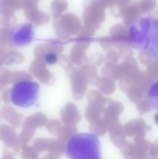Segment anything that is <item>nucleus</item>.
<instances>
[{"label":"nucleus","mask_w":158,"mask_h":159,"mask_svg":"<svg viewBox=\"0 0 158 159\" xmlns=\"http://www.w3.org/2000/svg\"><path fill=\"white\" fill-rule=\"evenodd\" d=\"M66 155L69 159H102L100 140L94 134H75L68 141Z\"/></svg>","instance_id":"nucleus-1"},{"label":"nucleus","mask_w":158,"mask_h":159,"mask_svg":"<svg viewBox=\"0 0 158 159\" xmlns=\"http://www.w3.org/2000/svg\"><path fill=\"white\" fill-rule=\"evenodd\" d=\"M40 89L39 84L31 80L17 82L10 90V99L17 106L30 107L37 102Z\"/></svg>","instance_id":"nucleus-2"},{"label":"nucleus","mask_w":158,"mask_h":159,"mask_svg":"<svg viewBox=\"0 0 158 159\" xmlns=\"http://www.w3.org/2000/svg\"><path fill=\"white\" fill-rule=\"evenodd\" d=\"M54 30L61 39H67L70 35H76L81 29L79 18L72 13H67L58 18L54 19Z\"/></svg>","instance_id":"nucleus-3"},{"label":"nucleus","mask_w":158,"mask_h":159,"mask_svg":"<svg viewBox=\"0 0 158 159\" xmlns=\"http://www.w3.org/2000/svg\"><path fill=\"white\" fill-rule=\"evenodd\" d=\"M104 9L96 4L95 0H85L83 2V19L84 25L95 30L100 28V24L105 20Z\"/></svg>","instance_id":"nucleus-4"},{"label":"nucleus","mask_w":158,"mask_h":159,"mask_svg":"<svg viewBox=\"0 0 158 159\" xmlns=\"http://www.w3.org/2000/svg\"><path fill=\"white\" fill-rule=\"evenodd\" d=\"M34 37V28L30 23L17 26L11 31L10 43L17 48L24 47L31 43Z\"/></svg>","instance_id":"nucleus-5"},{"label":"nucleus","mask_w":158,"mask_h":159,"mask_svg":"<svg viewBox=\"0 0 158 159\" xmlns=\"http://www.w3.org/2000/svg\"><path fill=\"white\" fill-rule=\"evenodd\" d=\"M29 70L43 84L50 85L54 82V76L48 70L46 63L42 60L35 59L31 63Z\"/></svg>","instance_id":"nucleus-6"},{"label":"nucleus","mask_w":158,"mask_h":159,"mask_svg":"<svg viewBox=\"0 0 158 159\" xmlns=\"http://www.w3.org/2000/svg\"><path fill=\"white\" fill-rule=\"evenodd\" d=\"M63 48L59 42L48 41L47 43L38 45L34 49V54L36 58L42 60L46 55L50 53L58 54L63 51Z\"/></svg>","instance_id":"nucleus-7"},{"label":"nucleus","mask_w":158,"mask_h":159,"mask_svg":"<svg viewBox=\"0 0 158 159\" xmlns=\"http://www.w3.org/2000/svg\"><path fill=\"white\" fill-rule=\"evenodd\" d=\"M137 3L135 0H132L122 14L123 22L127 26H130L135 22L141 14L137 7Z\"/></svg>","instance_id":"nucleus-8"},{"label":"nucleus","mask_w":158,"mask_h":159,"mask_svg":"<svg viewBox=\"0 0 158 159\" xmlns=\"http://www.w3.org/2000/svg\"><path fill=\"white\" fill-rule=\"evenodd\" d=\"M112 38L117 43H127L129 40L128 28L121 24L112 26L109 30Z\"/></svg>","instance_id":"nucleus-9"},{"label":"nucleus","mask_w":158,"mask_h":159,"mask_svg":"<svg viewBox=\"0 0 158 159\" xmlns=\"http://www.w3.org/2000/svg\"><path fill=\"white\" fill-rule=\"evenodd\" d=\"M25 15L26 18L36 26L47 24L50 20L49 15L39 9L30 13H25Z\"/></svg>","instance_id":"nucleus-10"},{"label":"nucleus","mask_w":158,"mask_h":159,"mask_svg":"<svg viewBox=\"0 0 158 159\" xmlns=\"http://www.w3.org/2000/svg\"><path fill=\"white\" fill-rule=\"evenodd\" d=\"M68 2L66 0H53L51 9L54 19L58 18L62 16L67 9Z\"/></svg>","instance_id":"nucleus-11"},{"label":"nucleus","mask_w":158,"mask_h":159,"mask_svg":"<svg viewBox=\"0 0 158 159\" xmlns=\"http://www.w3.org/2000/svg\"><path fill=\"white\" fill-rule=\"evenodd\" d=\"M132 0H115L111 8V13L115 18L122 16V14Z\"/></svg>","instance_id":"nucleus-12"},{"label":"nucleus","mask_w":158,"mask_h":159,"mask_svg":"<svg viewBox=\"0 0 158 159\" xmlns=\"http://www.w3.org/2000/svg\"><path fill=\"white\" fill-rule=\"evenodd\" d=\"M25 60L24 56L16 50L8 49L6 52V59L5 64L13 65L22 63Z\"/></svg>","instance_id":"nucleus-13"},{"label":"nucleus","mask_w":158,"mask_h":159,"mask_svg":"<svg viewBox=\"0 0 158 159\" xmlns=\"http://www.w3.org/2000/svg\"><path fill=\"white\" fill-rule=\"evenodd\" d=\"M22 2L23 0H0V8L15 12L22 8Z\"/></svg>","instance_id":"nucleus-14"},{"label":"nucleus","mask_w":158,"mask_h":159,"mask_svg":"<svg viewBox=\"0 0 158 159\" xmlns=\"http://www.w3.org/2000/svg\"><path fill=\"white\" fill-rule=\"evenodd\" d=\"M140 14H147L154 10L156 6V0H140L137 3Z\"/></svg>","instance_id":"nucleus-15"},{"label":"nucleus","mask_w":158,"mask_h":159,"mask_svg":"<svg viewBox=\"0 0 158 159\" xmlns=\"http://www.w3.org/2000/svg\"><path fill=\"white\" fill-rule=\"evenodd\" d=\"M11 30L9 28L2 27L0 29V48L7 49L10 46Z\"/></svg>","instance_id":"nucleus-16"},{"label":"nucleus","mask_w":158,"mask_h":159,"mask_svg":"<svg viewBox=\"0 0 158 159\" xmlns=\"http://www.w3.org/2000/svg\"><path fill=\"white\" fill-rule=\"evenodd\" d=\"M32 77L28 73L24 71L12 72L10 83H16L21 81L31 80Z\"/></svg>","instance_id":"nucleus-17"},{"label":"nucleus","mask_w":158,"mask_h":159,"mask_svg":"<svg viewBox=\"0 0 158 159\" xmlns=\"http://www.w3.org/2000/svg\"><path fill=\"white\" fill-rule=\"evenodd\" d=\"M39 0H23L22 8L25 13H30L39 9L38 7Z\"/></svg>","instance_id":"nucleus-18"},{"label":"nucleus","mask_w":158,"mask_h":159,"mask_svg":"<svg viewBox=\"0 0 158 159\" xmlns=\"http://www.w3.org/2000/svg\"><path fill=\"white\" fill-rule=\"evenodd\" d=\"M12 71L6 69L0 70V84L4 88L8 83H10Z\"/></svg>","instance_id":"nucleus-19"},{"label":"nucleus","mask_w":158,"mask_h":159,"mask_svg":"<svg viewBox=\"0 0 158 159\" xmlns=\"http://www.w3.org/2000/svg\"><path fill=\"white\" fill-rule=\"evenodd\" d=\"M115 1V0H95L96 4L104 10L108 7H112Z\"/></svg>","instance_id":"nucleus-20"},{"label":"nucleus","mask_w":158,"mask_h":159,"mask_svg":"<svg viewBox=\"0 0 158 159\" xmlns=\"http://www.w3.org/2000/svg\"><path fill=\"white\" fill-rule=\"evenodd\" d=\"M57 54L55 53H50L46 55L42 60L45 62L48 65H53L56 63L58 61Z\"/></svg>","instance_id":"nucleus-21"},{"label":"nucleus","mask_w":158,"mask_h":159,"mask_svg":"<svg viewBox=\"0 0 158 159\" xmlns=\"http://www.w3.org/2000/svg\"><path fill=\"white\" fill-rule=\"evenodd\" d=\"M8 49V48L6 49L0 48V69L5 63L6 52Z\"/></svg>","instance_id":"nucleus-22"},{"label":"nucleus","mask_w":158,"mask_h":159,"mask_svg":"<svg viewBox=\"0 0 158 159\" xmlns=\"http://www.w3.org/2000/svg\"><path fill=\"white\" fill-rule=\"evenodd\" d=\"M3 101L6 103H9L10 102V91L9 89H6L4 90L2 94Z\"/></svg>","instance_id":"nucleus-23"}]
</instances>
